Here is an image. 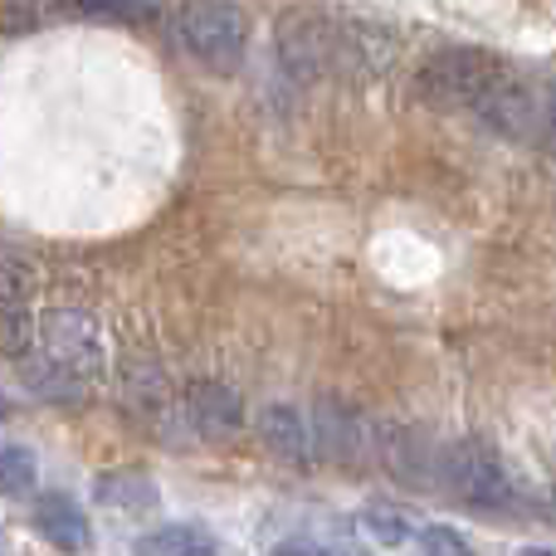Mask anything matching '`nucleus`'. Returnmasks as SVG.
Returning a JSON list of instances; mask_svg holds the SVG:
<instances>
[{
	"label": "nucleus",
	"mask_w": 556,
	"mask_h": 556,
	"mask_svg": "<svg viewBox=\"0 0 556 556\" xmlns=\"http://www.w3.org/2000/svg\"><path fill=\"white\" fill-rule=\"evenodd\" d=\"M29 386L45 401H84L103 376V332L93 313L74 303H59L39 317L35 356L25 362Z\"/></svg>",
	"instance_id": "1"
},
{
	"label": "nucleus",
	"mask_w": 556,
	"mask_h": 556,
	"mask_svg": "<svg viewBox=\"0 0 556 556\" xmlns=\"http://www.w3.org/2000/svg\"><path fill=\"white\" fill-rule=\"evenodd\" d=\"M503 74V64L489 54V49H469V45H454L440 49V54L425 59L420 68V98L430 108H473L489 84Z\"/></svg>",
	"instance_id": "2"
},
{
	"label": "nucleus",
	"mask_w": 556,
	"mask_h": 556,
	"mask_svg": "<svg viewBox=\"0 0 556 556\" xmlns=\"http://www.w3.org/2000/svg\"><path fill=\"white\" fill-rule=\"evenodd\" d=\"M181 45L211 74H235L250 49V29L235 5H186L181 10Z\"/></svg>",
	"instance_id": "3"
},
{
	"label": "nucleus",
	"mask_w": 556,
	"mask_h": 556,
	"mask_svg": "<svg viewBox=\"0 0 556 556\" xmlns=\"http://www.w3.org/2000/svg\"><path fill=\"white\" fill-rule=\"evenodd\" d=\"M274 49H278V68L293 84H317L337 64V29L313 10H283Z\"/></svg>",
	"instance_id": "4"
},
{
	"label": "nucleus",
	"mask_w": 556,
	"mask_h": 556,
	"mask_svg": "<svg viewBox=\"0 0 556 556\" xmlns=\"http://www.w3.org/2000/svg\"><path fill=\"white\" fill-rule=\"evenodd\" d=\"M440 473L454 493H459L469 508H508L513 503V483L503 473L498 454L489 450L483 440H459L440 454Z\"/></svg>",
	"instance_id": "5"
},
{
	"label": "nucleus",
	"mask_w": 556,
	"mask_h": 556,
	"mask_svg": "<svg viewBox=\"0 0 556 556\" xmlns=\"http://www.w3.org/2000/svg\"><path fill=\"white\" fill-rule=\"evenodd\" d=\"M35 274L20 254L0 250V356L10 362H29L35 356V332H39V317H35Z\"/></svg>",
	"instance_id": "6"
},
{
	"label": "nucleus",
	"mask_w": 556,
	"mask_h": 556,
	"mask_svg": "<svg viewBox=\"0 0 556 556\" xmlns=\"http://www.w3.org/2000/svg\"><path fill=\"white\" fill-rule=\"evenodd\" d=\"M371 459L381 464L395 483H405V489H430L434 473H440V454H434V444L405 420L371 425Z\"/></svg>",
	"instance_id": "7"
},
{
	"label": "nucleus",
	"mask_w": 556,
	"mask_h": 556,
	"mask_svg": "<svg viewBox=\"0 0 556 556\" xmlns=\"http://www.w3.org/2000/svg\"><path fill=\"white\" fill-rule=\"evenodd\" d=\"M313 459L327 464H362L371 454V420L356 410L352 401H337V395H323L313 405Z\"/></svg>",
	"instance_id": "8"
},
{
	"label": "nucleus",
	"mask_w": 556,
	"mask_h": 556,
	"mask_svg": "<svg viewBox=\"0 0 556 556\" xmlns=\"http://www.w3.org/2000/svg\"><path fill=\"white\" fill-rule=\"evenodd\" d=\"M123 410L152 434H176L186 425L181 395L172 391V381H166L152 362H127V371H123Z\"/></svg>",
	"instance_id": "9"
},
{
	"label": "nucleus",
	"mask_w": 556,
	"mask_h": 556,
	"mask_svg": "<svg viewBox=\"0 0 556 556\" xmlns=\"http://www.w3.org/2000/svg\"><path fill=\"white\" fill-rule=\"evenodd\" d=\"M186 430L201 440H235L244 430V401L225 381H191L181 395Z\"/></svg>",
	"instance_id": "10"
},
{
	"label": "nucleus",
	"mask_w": 556,
	"mask_h": 556,
	"mask_svg": "<svg viewBox=\"0 0 556 556\" xmlns=\"http://www.w3.org/2000/svg\"><path fill=\"white\" fill-rule=\"evenodd\" d=\"M473 113H479V123L489 127V132L508 137V142H522V137H532V127H538V98H532V88L522 84V78H513L508 68H503L489 84V93L473 103Z\"/></svg>",
	"instance_id": "11"
},
{
	"label": "nucleus",
	"mask_w": 556,
	"mask_h": 556,
	"mask_svg": "<svg viewBox=\"0 0 556 556\" xmlns=\"http://www.w3.org/2000/svg\"><path fill=\"white\" fill-rule=\"evenodd\" d=\"M260 440L269 444V454H278L293 469H313V430H307V415L298 405H264L260 420H254Z\"/></svg>",
	"instance_id": "12"
},
{
	"label": "nucleus",
	"mask_w": 556,
	"mask_h": 556,
	"mask_svg": "<svg viewBox=\"0 0 556 556\" xmlns=\"http://www.w3.org/2000/svg\"><path fill=\"white\" fill-rule=\"evenodd\" d=\"M35 528L68 556H84L93 547V528H88L84 508H78L74 498H64V493H45V498L35 503Z\"/></svg>",
	"instance_id": "13"
},
{
	"label": "nucleus",
	"mask_w": 556,
	"mask_h": 556,
	"mask_svg": "<svg viewBox=\"0 0 556 556\" xmlns=\"http://www.w3.org/2000/svg\"><path fill=\"white\" fill-rule=\"evenodd\" d=\"M137 556H220V542L195 522H166L137 542Z\"/></svg>",
	"instance_id": "14"
},
{
	"label": "nucleus",
	"mask_w": 556,
	"mask_h": 556,
	"mask_svg": "<svg viewBox=\"0 0 556 556\" xmlns=\"http://www.w3.org/2000/svg\"><path fill=\"white\" fill-rule=\"evenodd\" d=\"M93 498L113 513H147L156 508V483L142 473H103L93 483Z\"/></svg>",
	"instance_id": "15"
},
{
	"label": "nucleus",
	"mask_w": 556,
	"mask_h": 556,
	"mask_svg": "<svg viewBox=\"0 0 556 556\" xmlns=\"http://www.w3.org/2000/svg\"><path fill=\"white\" fill-rule=\"evenodd\" d=\"M39 483V464L25 444L0 440V498H29Z\"/></svg>",
	"instance_id": "16"
},
{
	"label": "nucleus",
	"mask_w": 556,
	"mask_h": 556,
	"mask_svg": "<svg viewBox=\"0 0 556 556\" xmlns=\"http://www.w3.org/2000/svg\"><path fill=\"white\" fill-rule=\"evenodd\" d=\"M362 532L371 542H381V547H391V552H401V547H410V542H415L410 518H401V513H386V508H366L362 513Z\"/></svg>",
	"instance_id": "17"
},
{
	"label": "nucleus",
	"mask_w": 556,
	"mask_h": 556,
	"mask_svg": "<svg viewBox=\"0 0 556 556\" xmlns=\"http://www.w3.org/2000/svg\"><path fill=\"white\" fill-rule=\"evenodd\" d=\"M420 552L425 556H479L473 542L464 538L459 528H450V522H430V528L420 532Z\"/></svg>",
	"instance_id": "18"
},
{
	"label": "nucleus",
	"mask_w": 556,
	"mask_h": 556,
	"mask_svg": "<svg viewBox=\"0 0 556 556\" xmlns=\"http://www.w3.org/2000/svg\"><path fill=\"white\" fill-rule=\"evenodd\" d=\"M78 15L113 20V25H147V20H156L162 10H156V5H78Z\"/></svg>",
	"instance_id": "19"
},
{
	"label": "nucleus",
	"mask_w": 556,
	"mask_h": 556,
	"mask_svg": "<svg viewBox=\"0 0 556 556\" xmlns=\"http://www.w3.org/2000/svg\"><path fill=\"white\" fill-rule=\"evenodd\" d=\"M29 25H39V10H5V29L10 35H20V29H29Z\"/></svg>",
	"instance_id": "20"
},
{
	"label": "nucleus",
	"mask_w": 556,
	"mask_h": 556,
	"mask_svg": "<svg viewBox=\"0 0 556 556\" xmlns=\"http://www.w3.org/2000/svg\"><path fill=\"white\" fill-rule=\"evenodd\" d=\"M274 556H323V547H317V542H278L274 547Z\"/></svg>",
	"instance_id": "21"
},
{
	"label": "nucleus",
	"mask_w": 556,
	"mask_h": 556,
	"mask_svg": "<svg viewBox=\"0 0 556 556\" xmlns=\"http://www.w3.org/2000/svg\"><path fill=\"white\" fill-rule=\"evenodd\" d=\"M542 142H547V152L556 156V103L547 108V117H542Z\"/></svg>",
	"instance_id": "22"
},
{
	"label": "nucleus",
	"mask_w": 556,
	"mask_h": 556,
	"mask_svg": "<svg viewBox=\"0 0 556 556\" xmlns=\"http://www.w3.org/2000/svg\"><path fill=\"white\" fill-rule=\"evenodd\" d=\"M323 556H366L356 542H332V547H323Z\"/></svg>",
	"instance_id": "23"
},
{
	"label": "nucleus",
	"mask_w": 556,
	"mask_h": 556,
	"mask_svg": "<svg viewBox=\"0 0 556 556\" xmlns=\"http://www.w3.org/2000/svg\"><path fill=\"white\" fill-rule=\"evenodd\" d=\"M513 556H556V552H547V547H522V552H513Z\"/></svg>",
	"instance_id": "24"
}]
</instances>
